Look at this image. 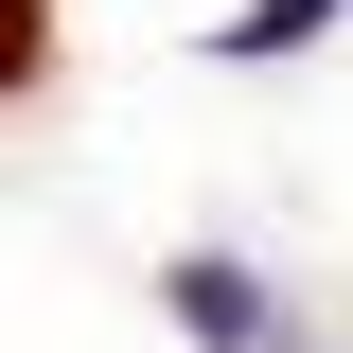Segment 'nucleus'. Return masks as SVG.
I'll list each match as a JSON object with an SVG mask.
<instances>
[{"instance_id": "f257e3e1", "label": "nucleus", "mask_w": 353, "mask_h": 353, "mask_svg": "<svg viewBox=\"0 0 353 353\" xmlns=\"http://www.w3.org/2000/svg\"><path fill=\"white\" fill-rule=\"evenodd\" d=\"M159 301L194 318V353H283V301H265V265H230V248H176V265H159Z\"/></svg>"}, {"instance_id": "f03ea898", "label": "nucleus", "mask_w": 353, "mask_h": 353, "mask_svg": "<svg viewBox=\"0 0 353 353\" xmlns=\"http://www.w3.org/2000/svg\"><path fill=\"white\" fill-rule=\"evenodd\" d=\"M336 18H353V0H230V18H212V53H230V71H265V53H318Z\"/></svg>"}]
</instances>
